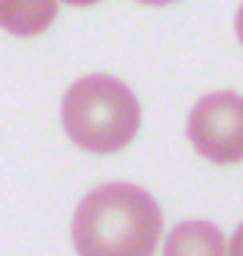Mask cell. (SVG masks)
Wrapping results in <instances>:
<instances>
[{
	"label": "cell",
	"mask_w": 243,
	"mask_h": 256,
	"mask_svg": "<svg viewBox=\"0 0 243 256\" xmlns=\"http://www.w3.org/2000/svg\"><path fill=\"white\" fill-rule=\"evenodd\" d=\"M164 214L150 192L128 182L96 186L74 212L77 256H154Z\"/></svg>",
	"instance_id": "cell-1"
},
{
	"label": "cell",
	"mask_w": 243,
	"mask_h": 256,
	"mask_svg": "<svg viewBox=\"0 0 243 256\" xmlns=\"http://www.w3.org/2000/svg\"><path fill=\"white\" fill-rule=\"evenodd\" d=\"M61 125L77 148L90 154H116L132 144L141 128V106L116 77H80L61 100Z\"/></svg>",
	"instance_id": "cell-2"
},
{
	"label": "cell",
	"mask_w": 243,
	"mask_h": 256,
	"mask_svg": "<svg viewBox=\"0 0 243 256\" xmlns=\"http://www.w3.org/2000/svg\"><path fill=\"white\" fill-rule=\"evenodd\" d=\"M186 134L196 150L212 164L243 160V93L218 90L196 102Z\"/></svg>",
	"instance_id": "cell-3"
},
{
	"label": "cell",
	"mask_w": 243,
	"mask_h": 256,
	"mask_svg": "<svg viewBox=\"0 0 243 256\" xmlns=\"http://www.w3.org/2000/svg\"><path fill=\"white\" fill-rule=\"evenodd\" d=\"M58 0H0V29L10 36L32 38L54 22Z\"/></svg>",
	"instance_id": "cell-4"
},
{
	"label": "cell",
	"mask_w": 243,
	"mask_h": 256,
	"mask_svg": "<svg viewBox=\"0 0 243 256\" xmlns=\"http://www.w3.org/2000/svg\"><path fill=\"white\" fill-rule=\"evenodd\" d=\"M164 256H228L224 234L212 221H182L170 230Z\"/></svg>",
	"instance_id": "cell-5"
},
{
	"label": "cell",
	"mask_w": 243,
	"mask_h": 256,
	"mask_svg": "<svg viewBox=\"0 0 243 256\" xmlns=\"http://www.w3.org/2000/svg\"><path fill=\"white\" fill-rule=\"evenodd\" d=\"M230 256H243V224L234 230V237H230Z\"/></svg>",
	"instance_id": "cell-6"
},
{
	"label": "cell",
	"mask_w": 243,
	"mask_h": 256,
	"mask_svg": "<svg viewBox=\"0 0 243 256\" xmlns=\"http://www.w3.org/2000/svg\"><path fill=\"white\" fill-rule=\"evenodd\" d=\"M234 29H237V38H240V45H243V4H240V10H237V20H234Z\"/></svg>",
	"instance_id": "cell-7"
},
{
	"label": "cell",
	"mask_w": 243,
	"mask_h": 256,
	"mask_svg": "<svg viewBox=\"0 0 243 256\" xmlns=\"http://www.w3.org/2000/svg\"><path fill=\"white\" fill-rule=\"evenodd\" d=\"M138 4H144V6H166V4H176V0H138Z\"/></svg>",
	"instance_id": "cell-8"
},
{
	"label": "cell",
	"mask_w": 243,
	"mask_h": 256,
	"mask_svg": "<svg viewBox=\"0 0 243 256\" xmlns=\"http://www.w3.org/2000/svg\"><path fill=\"white\" fill-rule=\"evenodd\" d=\"M68 6H93V4H100V0H64Z\"/></svg>",
	"instance_id": "cell-9"
}]
</instances>
